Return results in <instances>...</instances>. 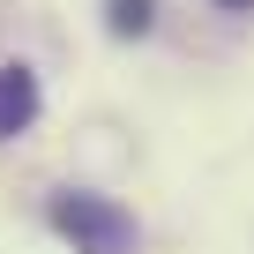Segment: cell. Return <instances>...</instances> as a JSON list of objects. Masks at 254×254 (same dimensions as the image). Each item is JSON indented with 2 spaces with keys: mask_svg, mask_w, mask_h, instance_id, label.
Returning <instances> with one entry per match:
<instances>
[{
  "mask_svg": "<svg viewBox=\"0 0 254 254\" xmlns=\"http://www.w3.org/2000/svg\"><path fill=\"white\" fill-rule=\"evenodd\" d=\"M45 217H53V232L75 254H142V224L127 217L112 194H97V187H60L45 202Z\"/></svg>",
  "mask_w": 254,
  "mask_h": 254,
  "instance_id": "1",
  "label": "cell"
},
{
  "mask_svg": "<svg viewBox=\"0 0 254 254\" xmlns=\"http://www.w3.org/2000/svg\"><path fill=\"white\" fill-rule=\"evenodd\" d=\"M38 105H45L38 67H30V60H0V142L30 135V127H38Z\"/></svg>",
  "mask_w": 254,
  "mask_h": 254,
  "instance_id": "2",
  "label": "cell"
},
{
  "mask_svg": "<svg viewBox=\"0 0 254 254\" xmlns=\"http://www.w3.org/2000/svg\"><path fill=\"white\" fill-rule=\"evenodd\" d=\"M105 30L112 38H150L157 30V0H105Z\"/></svg>",
  "mask_w": 254,
  "mask_h": 254,
  "instance_id": "3",
  "label": "cell"
},
{
  "mask_svg": "<svg viewBox=\"0 0 254 254\" xmlns=\"http://www.w3.org/2000/svg\"><path fill=\"white\" fill-rule=\"evenodd\" d=\"M217 8H232V15H247V8H254V0H217Z\"/></svg>",
  "mask_w": 254,
  "mask_h": 254,
  "instance_id": "4",
  "label": "cell"
}]
</instances>
